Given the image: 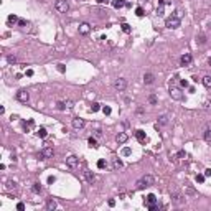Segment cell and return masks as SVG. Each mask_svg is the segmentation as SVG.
<instances>
[{
	"instance_id": "8",
	"label": "cell",
	"mask_w": 211,
	"mask_h": 211,
	"mask_svg": "<svg viewBox=\"0 0 211 211\" xmlns=\"http://www.w3.org/2000/svg\"><path fill=\"white\" fill-rule=\"evenodd\" d=\"M66 165H68L69 168L78 167V157H76V155H69V157H66Z\"/></svg>"
},
{
	"instance_id": "47",
	"label": "cell",
	"mask_w": 211,
	"mask_h": 211,
	"mask_svg": "<svg viewBox=\"0 0 211 211\" xmlns=\"http://www.w3.org/2000/svg\"><path fill=\"white\" fill-rule=\"evenodd\" d=\"M18 25L20 26H26V20H18Z\"/></svg>"
},
{
	"instance_id": "38",
	"label": "cell",
	"mask_w": 211,
	"mask_h": 211,
	"mask_svg": "<svg viewBox=\"0 0 211 211\" xmlns=\"http://www.w3.org/2000/svg\"><path fill=\"white\" fill-rule=\"evenodd\" d=\"M204 178H206L204 175H196V181H198V183H203V181H204Z\"/></svg>"
},
{
	"instance_id": "45",
	"label": "cell",
	"mask_w": 211,
	"mask_h": 211,
	"mask_svg": "<svg viewBox=\"0 0 211 211\" xmlns=\"http://www.w3.org/2000/svg\"><path fill=\"white\" fill-rule=\"evenodd\" d=\"M183 157H186V153H185L183 150H180L178 152V158H183Z\"/></svg>"
},
{
	"instance_id": "22",
	"label": "cell",
	"mask_w": 211,
	"mask_h": 211,
	"mask_svg": "<svg viewBox=\"0 0 211 211\" xmlns=\"http://www.w3.org/2000/svg\"><path fill=\"white\" fill-rule=\"evenodd\" d=\"M201 83H203L204 87H208V89H210V87H211V76H204V78L201 79Z\"/></svg>"
},
{
	"instance_id": "18",
	"label": "cell",
	"mask_w": 211,
	"mask_h": 211,
	"mask_svg": "<svg viewBox=\"0 0 211 211\" xmlns=\"http://www.w3.org/2000/svg\"><path fill=\"white\" fill-rule=\"evenodd\" d=\"M111 3H112L114 8H122V7L125 5V0H112Z\"/></svg>"
},
{
	"instance_id": "31",
	"label": "cell",
	"mask_w": 211,
	"mask_h": 211,
	"mask_svg": "<svg viewBox=\"0 0 211 211\" xmlns=\"http://www.w3.org/2000/svg\"><path fill=\"white\" fill-rule=\"evenodd\" d=\"M198 43H200V45H204V43H206V36H204L203 33L198 36Z\"/></svg>"
},
{
	"instance_id": "39",
	"label": "cell",
	"mask_w": 211,
	"mask_h": 211,
	"mask_svg": "<svg viewBox=\"0 0 211 211\" xmlns=\"http://www.w3.org/2000/svg\"><path fill=\"white\" fill-rule=\"evenodd\" d=\"M15 186H17L15 181H8V183H7V188H8V190H12V188H15Z\"/></svg>"
},
{
	"instance_id": "30",
	"label": "cell",
	"mask_w": 211,
	"mask_h": 211,
	"mask_svg": "<svg viewBox=\"0 0 211 211\" xmlns=\"http://www.w3.org/2000/svg\"><path fill=\"white\" fill-rule=\"evenodd\" d=\"M122 32L124 33H130V25H127V23H122Z\"/></svg>"
},
{
	"instance_id": "27",
	"label": "cell",
	"mask_w": 211,
	"mask_h": 211,
	"mask_svg": "<svg viewBox=\"0 0 211 211\" xmlns=\"http://www.w3.org/2000/svg\"><path fill=\"white\" fill-rule=\"evenodd\" d=\"M87 144H89V147H92V149H97V147H99V145H97V140H96L94 137L89 138V140H87Z\"/></svg>"
},
{
	"instance_id": "44",
	"label": "cell",
	"mask_w": 211,
	"mask_h": 211,
	"mask_svg": "<svg viewBox=\"0 0 211 211\" xmlns=\"http://www.w3.org/2000/svg\"><path fill=\"white\" fill-rule=\"evenodd\" d=\"M203 175H204V177H211V168H206Z\"/></svg>"
},
{
	"instance_id": "17",
	"label": "cell",
	"mask_w": 211,
	"mask_h": 211,
	"mask_svg": "<svg viewBox=\"0 0 211 211\" xmlns=\"http://www.w3.org/2000/svg\"><path fill=\"white\" fill-rule=\"evenodd\" d=\"M122 167H124V163H122V160H119V158H116V160L112 162V168H114V170H120Z\"/></svg>"
},
{
	"instance_id": "15",
	"label": "cell",
	"mask_w": 211,
	"mask_h": 211,
	"mask_svg": "<svg viewBox=\"0 0 211 211\" xmlns=\"http://www.w3.org/2000/svg\"><path fill=\"white\" fill-rule=\"evenodd\" d=\"M157 203V198H155V195H149V196L145 198V206H150V204H155Z\"/></svg>"
},
{
	"instance_id": "5",
	"label": "cell",
	"mask_w": 211,
	"mask_h": 211,
	"mask_svg": "<svg viewBox=\"0 0 211 211\" xmlns=\"http://www.w3.org/2000/svg\"><path fill=\"white\" fill-rule=\"evenodd\" d=\"M170 97L175 99V101H181V99H183V94H181V91H180L178 87L170 86Z\"/></svg>"
},
{
	"instance_id": "43",
	"label": "cell",
	"mask_w": 211,
	"mask_h": 211,
	"mask_svg": "<svg viewBox=\"0 0 211 211\" xmlns=\"http://www.w3.org/2000/svg\"><path fill=\"white\" fill-rule=\"evenodd\" d=\"M17 210H18V211H23V210H25V204H23V203H18V204H17Z\"/></svg>"
},
{
	"instance_id": "50",
	"label": "cell",
	"mask_w": 211,
	"mask_h": 211,
	"mask_svg": "<svg viewBox=\"0 0 211 211\" xmlns=\"http://www.w3.org/2000/svg\"><path fill=\"white\" fill-rule=\"evenodd\" d=\"M26 76H33V69H26Z\"/></svg>"
},
{
	"instance_id": "28",
	"label": "cell",
	"mask_w": 211,
	"mask_h": 211,
	"mask_svg": "<svg viewBox=\"0 0 211 211\" xmlns=\"http://www.w3.org/2000/svg\"><path fill=\"white\" fill-rule=\"evenodd\" d=\"M99 109H101V104H99V102H92L91 104V112H97Z\"/></svg>"
},
{
	"instance_id": "24",
	"label": "cell",
	"mask_w": 211,
	"mask_h": 211,
	"mask_svg": "<svg viewBox=\"0 0 211 211\" xmlns=\"http://www.w3.org/2000/svg\"><path fill=\"white\" fill-rule=\"evenodd\" d=\"M168 124V117H167V116H160V117H158V125H167Z\"/></svg>"
},
{
	"instance_id": "6",
	"label": "cell",
	"mask_w": 211,
	"mask_h": 211,
	"mask_svg": "<svg viewBox=\"0 0 211 211\" xmlns=\"http://www.w3.org/2000/svg\"><path fill=\"white\" fill-rule=\"evenodd\" d=\"M53 153H54V150H53L51 147H45V149L38 153V158H40V160H45V158L53 157Z\"/></svg>"
},
{
	"instance_id": "13",
	"label": "cell",
	"mask_w": 211,
	"mask_h": 211,
	"mask_svg": "<svg viewBox=\"0 0 211 211\" xmlns=\"http://www.w3.org/2000/svg\"><path fill=\"white\" fill-rule=\"evenodd\" d=\"M135 137H137V140L140 142V144H144L145 140H147V137H145V132L140 130V129H138V130H135Z\"/></svg>"
},
{
	"instance_id": "4",
	"label": "cell",
	"mask_w": 211,
	"mask_h": 211,
	"mask_svg": "<svg viewBox=\"0 0 211 211\" xmlns=\"http://www.w3.org/2000/svg\"><path fill=\"white\" fill-rule=\"evenodd\" d=\"M114 87H116V91H119V92L125 91V87H127V81H125L124 78H117L116 81H114Z\"/></svg>"
},
{
	"instance_id": "37",
	"label": "cell",
	"mask_w": 211,
	"mask_h": 211,
	"mask_svg": "<svg viewBox=\"0 0 211 211\" xmlns=\"http://www.w3.org/2000/svg\"><path fill=\"white\" fill-rule=\"evenodd\" d=\"M56 106H58V109H59V111H65V109H66V102H58Z\"/></svg>"
},
{
	"instance_id": "36",
	"label": "cell",
	"mask_w": 211,
	"mask_h": 211,
	"mask_svg": "<svg viewBox=\"0 0 211 211\" xmlns=\"http://www.w3.org/2000/svg\"><path fill=\"white\" fill-rule=\"evenodd\" d=\"M102 112H104L106 116H109V114H111V107H109V106H104V107H102Z\"/></svg>"
},
{
	"instance_id": "11",
	"label": "cell",
	"mask_w": 211,
	"mask_h": 211,
	"mask_svg": "<svg viewBox=\"0 0 211 211\" xmlns=\"http://www.w3.org/2000/svg\"><path fill=\"white\" fill-rule=\"evenodd\" d=\"M191 61H193V56H191L190 53H185L183 56L180 58V63L183 66H188V65H191Z\"/></svg>"
},
{
	"instance_id": "53",
	"label": "cell",
	"mask_w": 211,
	"mask_h": 211,
	"mask_svg": "<svg viewBox=\"0 0 211 211\" xmlns=\"http://www.w3.org/2000/svg\"><path fill=\"white\" fill-rule=\"evenodd\" d=\"M208 63H210V66H211V58H210V59H208Z\"/></svg>"
},
{
	"instance_id": "41",
	"label": "cell",
	"mask_w": 211,
	"mask_h": 211,
	"mask_svg": "<svg viewBox=\"0 0 211 211\" xmlns=\"http://www.w3.org/2000/svg\"><path fill=\"white\" fill-rule=\"evenodd\" d=\"M104 167H106V162H104V160H99V162H97V168H104Z\"/></svg>"
},
{
	"instance_id": "20",
	"label": "cell",
	"mask_w": 211,
	"mask_h": 211,
	"mask_svg": "<svg viewBox=\"0 0 211 211\" xmlns=\"http://www.w3.org/2000/svg\"><path fill=\"white\" fill-rule=\"evenodd\" d=\"M46 210H48V211L56 210V201H53V200H48V201H46Z\"/></svg>"
},
{
	"instance_id": "23",
	"label": "cell",
	"mask_w": 211,
	"mask_h": 211,
	"mask_svg": "<svg viewBox=\"0 0 211 211\" xmlns=\"http://www.w3.org/2000/svg\"><path fill=\"white\" fill-rule=\"evenodd\" d=\"M163 8H165V2L162 0L160 3H158V7H157V15L160 17V15H163Z\"/></svg>"
},
{
	"instance_id": "10",
	"label": "cell",
	"mask_w": 211,
	"mask_h": 211,
	"mask_svg": "<svg viewBox=\"0 0 211 211\" xmlns=\"http://www.w3.org/2000/svg\"><path fill=\"white\" fill-rule=\"evenodd\" d=\"M84 125H86L84 119H81V117H74V119H73V127H74V129H83Z\"/></svg>"
},
{
	"instance_id": "51",
	"label": "cell",
	"mask_w": 211,
	"mask_h": 211,
	"mask_svg": "<svg viewBox=\"0 0 211 211\" xmlns=\"http://www.w3.org/2000/svg\"><path fill=\"white\" fill-rule=\"evenodd\" d=\"M66 107H73V102H71V101H66Z\"/></svg>"
},
{
	"instance_id": "1",
	"label": "cell",
	"mask_w": 211,
	"mask_h": 211,
	"mask_svg": "<svg viewBox=\"0 0 211 211\" xmlns=\"http://www.w3.org/2000/svg\"><path fill=\"white\" fill-rule=\"evenodd\" d=\"M135 185H137V190H144L147 186L153 185V177H152V175H145V177H142L140 180H137Z\"/></svg>"
},
{
	"instance_id": "34",
	"label": "cell",
	"mask_w": 211,
	"mask_h": 211,
	"mask_svg": "<svg viewBox=\"0 0 211 211\" xmlns=\"http://www.w3.org/2000/svg\"><path fill=\"white\" fill-rule=\"evenodd\" d=\"M7 61H8L10 65H15V63H17V58H15V56H12V54H10V56H7Z\"/></svg>"
},
{
	"instance_id": "21",
	"label": "cell",
	"mask_w": 211,
	"mask_h": 211,
	"mask_svg": "<svg viewBox=\"0 0 211 211\" xmlns=\"http://www.w3.org/2000/svg\"><path fill=\"white\" fill-rule=\"evenodd\" d=\"M7 22H8V25H15V23H18V17L17 15H8Z\"/></svg>"
},
{
	"instance_id": "42",
	"label": "cell",
	"mask_w": 211,
	"mask_h": 211,
	"mask_svg": "<svg viewBox=\"0 0 211 211\" xmlns=\"http://www.w3.org/2000/svg\"><path fill=\"white\" fill-rule=\"evenodd\" d=\"M173 17H177V18H181V12H180V10H175V12H173Z\"/></svg>"
},
{
	"instance_id": "14",
	"label": "cell",
	"mask_w": 211,
	"mask_h": 211,
	"mask_svg": "<svg viewBox=\"0 0 211 211\" xmlns=\"http://www.w3.org/2000/svg\"><path fill=\"white\" fill-rule=\"evenodd\" d=\"M127 134H124V132H119L117 135H116V140H117L119 144H125V142H127Z\"/></svg>"
},
{
	"instance_id": "26",
	"label": "cell",
	"mask_w": 211,
	"mask_h": 211,
	"mask_svg": "<svg viewBox=\"0 0 211 211\" xmlns=\"http://www.w3.org/2000/svg\"><path fill=\"white\" fill-rule=\"evenodd\" d=\"M36 135H38L40 138H45L46 135H48V132H46V129H45V127H41V129H40V130L36 132Z\"/></svg>"
},
{
	"instance_id": "7",
	"label": "cell",
	"mask_w": 211,
	"mask_h": 211,
	"mask_svg": "<svg viewBox=\"0 0 211 211\" xmlns=\"http://www.w3.org/2000/svg\"><path fill=\"white\" fill-rule=\"evenodd\" d=\"M28 99H30V94H28L26 89H20V91L17 92V101H20V102H28Z\"/></svg>"
},
{
	"instance_id": "29",
	"label": "cell",
	"mask_w": 211,
	"mask_h": 211,
	"mask_svg": "<svg viewBox=\"0 0 211 211\" xmlns=\"http://www.w3.org/2000/svg\"><path fill=\"white\" fill-rule=\"evenodd\" d=\"M32 190H33V193H40V191H41V185H40V183H35L32 186Z\"/></svg>"
},
{
	"instance_id": "9",
	"label": "cell",
	"mask_w": 211,
	"mask_h": 211,
	"mask_svg": "<svg viewBox=\"0 0 211 211\" xmlns=\"http://www.w3.org/2000/svg\"><path fill=\"white\" fill-rule=\"evenodd\" d=\"M78 32H79V35H89L91 25H89V23H81V25L78 26Z\"/></svg>"
},
{
	"instance_id": "40",
	"label": "cell",
	"mask_w": 211,
	"mask_h": 211,
	"mask_svg": "<svg viewBox=\"0 0 211 211\" xmlns=\"http://www.w3.org/2000/svg\"><path fill=\"white\" fill-rule=\"evenodd\" d=\"M180 86H181V87H188V81H186V79H181V81H180Z\"/></svg>"
},
{
	"instance_id": "52",
	"label": "cell",
	"mask_w": 211,
	"mask_h": 211,
	"mask_svg": "<svg viewBox=\"0 0 211 211\" xmlns=\"http://www.w3.org/2000/svg\"><path fill=\"white\" fill-rule=\"evenodd\" d=\"M96 2H97V3H102V2H106V0H96Z\"/></svg>"
},
{
	"instance_id": "32",
	"label": "cell",
	"mask_w": 211,
	"mask_h": 211,
	"mask_svg": "<svg viewBox=\"0 0 211 211\" xmlns=\"http://www.w3.org/2000/svg\"><path fill=\"white\" fill-rule=\"evenodd\" d=\"M149 102H150V104H157V96H155V94H150V96H149Z\"/></svg>"
},
{
	"instance_id": "12",
	"label": "cell",
	"mask_w": 211,
	"mask_h": 211,
	"mask_svg": "<svg viewBox=\"0 0 211 211\" xmlns=\"http://www.w3.org/2000/svg\"><path fill=\"white\" fill-rule=\"evenodd\" d=\"M84 178H86V181H87V183H94V180H96V177H94V173H92V171H89V170H86L84 171Z\"/></svg>"
},
{
	"instance_id": "16",
	"label": "cell",
	"mask_w": 211,
	"mask_h": 211,
	"mask_svg": "<svg viewBox=\"0 0 211 211\" xmlns=\"http://www.w3.org/2000/svg\"><path fill=\"white\" fill-rule=\"evenodd\" d=\"M153 74H152V73H145L144 74V83L145 84H152V83H153Z\"/></svg>"
},
{
	"instance_id": "35",
	"label": "cell",
	"mask_w": 211,
	"mask_h": 211,
	"mask_svg": "<svg viewBox=\"0 0 211 211\" xmlns=\"http://www.w3.org/2000/svg\"><path fill=\"white\" fill-rule=\"evenodd\" d=\"M130 153H132V150H130V149H129V147H125L124 150H122V155H125V157H129Z\"/></svg>"
},
{
	"instance_id": "46",
	"label": "cell",
	"mask_w": 211,
	"mask_h": 211,
	"mask_svg": "<svg viewBox=\"0 0 211 211\" xmlns=\"http://www.w3.org/2000/svg\"><path fill=\"white\" fill-rule=\"evenodd\" d=\"M204 109H206V111H211V102H204Z\"/></svg>"
},
{
	"instance_id": "33",
	"label": "cell",
	"mask_w": 211,
	"mask_h": 211,
	"mask_svg": "<svg viewBox=\"0 0 211 211\" xmlns=\"http://www.w3.org/2000/svg\"><path fill=\"white\" fill-rule=\"evenodd\" d=\"M135 15H137V17H144V8H142V7L135 8Z\"/></svg>"
},
{
	"instance_id": "19",
	"label": "cell",
	"mask_w": 211,
	"mask_h": 211,
	"mask_svg": "<svg viewBox=\"0 0 211 211\" xmlns=\"http://www.w3.org/2000/svg\"><path fill=\"white\" fill-rule=\"evenodd\" d=\"M203 138L206 140V142H211V127H206V129H204Z\"/></svg>"
},
{
	"instance_id": "25",
	"label": "cell",
	"mask_w": 211,
	"mask_h": 211,
	"mask_svg": "<svg viewBox=\"0 0 211 211\" xmlns=\"http://www.w3.org/2000/svg\"><path fill=\"white\" fill-rule=\"evenodd\" d=\"M171 198H173V201H175L177 204H181V203H183V198L180 196V195H177V193H173V195H171Z\"/></svg>"
},
{
	"instance_id": "49",
	"label": "cell",
	"mask_w": 211,
	"mask_h": 211,
	"mask_svg": "<svg viewBox=\"0 0 211 211\" xmlns=\"http://www.w3.org/2000/svg\"><path fill=\"white\" fill-rule=\"evenodd\" d=\"M58 71L59 73H65V66H63V65H58Z\"/></svg>"
},
{
	"instance_id": "48",
	"label": "cell",
	"mask_w": 211,
	"mask_h": 211,
	"mask_svg": "<svg viewBox=\"0 0 211 211\" xmlns=\"http://www.w3.org/2000/svg\"><path fill=\"white\" fill-rule=\"evenodd\" d=\"M54 180H56L54 177H48V183H50V185H51V183H54Z\"/></svg>"
},
{
	"instance_id": "3",
	"label": "cell",
	"mask_w": 211,
	"mask_h": 211,
	"mask_svg": "<svg viewBox=\"0 0 211 211\" xmlns=\"http://www.w3.org/2000/svg\"><path fill=\"white\" fill-rule=\"evenodd\" d=\"M165 26H167V28H171V30H175V28L180 26V18H177V17H173V15H171L170 18H167Z\"/></svg>"
},
{
	"instance_id": "2",
	"label": "cell",
	"mask_w": 211,
	"mask_h": 211,
	"mask_svg": "<svg viewBox=\"0 0 211 211\" xmlns=\"http://www.w3.org/2000/svg\"><path fill=\"white\" fill-rule=\"evenodd\" d=\"M54 8H56L59 13H66L68 10H69V3H68L66 0H56V3H54Z\"/></svg>"
}]
</instances>
